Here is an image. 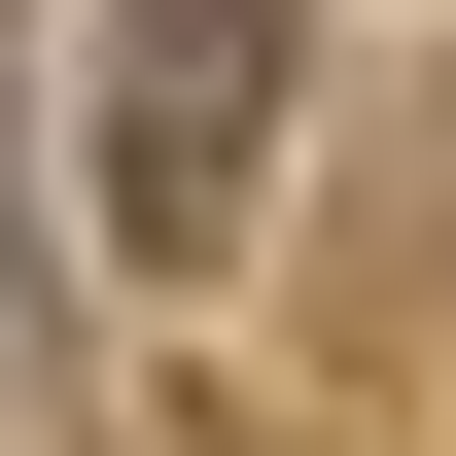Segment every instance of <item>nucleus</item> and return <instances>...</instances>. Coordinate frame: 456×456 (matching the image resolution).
Wrapping results in <instances>:
<instances>
[{"label":"nucleus","mask_w":456,"mask_h":456,"mask_svg":"<svg viewBox=\"0 0 456 456\" xmlns=\"http://www.w3.org/2000/svg\"><path fill=\"white\" fill-rule=\"evenodd\" d=\"M281 70H316V0H106V246H141V281H211V246H246Z\"/></svg>","instance_id":"nucleus-1"}]
</instances>
